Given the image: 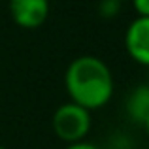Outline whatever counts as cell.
I'll list each match as a JSON object with an SVG mask.
<instances>
[{
  "mask_svg": "<svg viewBox=\"0 0 149 149\" xmlns=\"http://www.w3.org/2000/svg\"><path fill=\"white\" fill-rule=\"evenodd\" d=\"M64 89L70 102L95 111L109 104L115 93V81L109 66L95 55H81L64 72Z\"/></svg>",
  "mask_w": 149,
  "mask_h": 149,
  "instance_id": "6da1fadb",
  "label": "cell"
},
{
  "mask_svg": "<svg viewBox=\"0 0 149 149\" xmlns=\"http://www.w3.org/2000/svg\"><path fill=\"white\" fill-rule=\"evenodd\" d=\"M51 127H53L55 136L64 143L81 142L91 132L93 117L91 111L81 108L79 104L66 102L55 109L53 117H51Z\"/></svg>",
  "mask_w": 149,
  "mask_h": 149,
  "instance_id": "7a4b0ae2",
  "label": "cell"
},
{
  "mask_svg": "<svg viewBox=\"0 0 149 149\" xmlns=\"http://www.w3.org/2000/svg\"><path fill=\"white\" fill-rule=\"evenodd\" d=\"M10 13L21 29H38L47 21L49 0H10Z\"/></svg>",
  "mask_w": 149,
  "mask_h": 149,
  "instance_id": "3957f363",
  "label": "cell"
},
{
  "mask_svg": "<svg viewBox=\"0 0 149 149\" xmlns=\"http://www.w3.org/2000/svg\"><path fill=\"white\" fill-rule=\"evenodd\" d=\"M125 49L142 66H149V17H136L125 30Z\"/></svg>",
  "mask_w": 149,
  "mask_h": 149,
  "instance_id": "277c9868",
  "label": "cell"
},
{
  "mask_svg": "<svg viewBox=\"0 0 149 149\" xmlns=\"http://www.w3.org/2000/svg\"><path fill=\"white\" fill-rule=\"evenodd\" d=\"M125 113L136 125H143L149 115V85L142 83L134 87L125 98Z\"/></svg>",
  "mask_w": 149,
  "mask_h": 149,
  "instance_id": "5b68a950",
  "label": "cell"
},
{
  "mask_svg": "<svg viewBox=\"0 0 149 149\" xmlns=\"http://www.w3.org/2000/svg\"><path fill=\"white\" fill-rule=\"evenodd\" d=\"M119 8H121V4L115 2V0H102L98 4V13L106 19H111L119 13Z\"/></svg>",
  "mask_w": 149,
  "mask_h": 149,
  "instance_id": "8992f818",
  "label": "cell"
},
{
  "mask_svg": "<svg viewBox=\"0 0 149 149\" xmlns=\"http://www.w3.org/2000/svg\"><path fill=\"white\" fill-rule=\"evenodd\" d=\"M140 17H149V0H130Z\"/></svg>",
  "mask_w": 149,
  "mask_h": 149,
  "instance_id": "52a82bcc",
  "label": "cell"
},
{
  "mask_svg": "<svg viewBox=\"0 0 149 149\" xmlns=\"http://www.w3.org/2000/svg\"><path fill=\"white\" fill-rule=\"evenodd\" d=\"M66 149H102V147H98L96 143H93V142H87V140H81V142L68 143Z\"/></svg>",
  "mask_w": 149,
  "mask_h": 149,
  "instance_id": "ba28073f",
  "label": "cell"
},
{
  "mask_svg": "<svg viewBox=\"0 0 149 149\" xmlns=\"http://www.w3.org/2000/svg\"><path fill=\"white\" fill-rule=\"evenodd\" d=\"M143 128H146V132H147V136H149V115H147V119L143 121V125H142Z\"/></svg>",
  "mask_w": 149,
  "mask_h": 149,
  "instance_id": "9c48e42d",
  "label": "cell"
},
{
  "mask_svg": "<svg viewBox=\"0 0 149 149\" xmlns=\"http://www.w3.org/2000/svg\"><path fill=\"white\" fill-rule=\"evenodd\" d=\"M115 2H119V4H123V2H128V0H115Z\"/></svg>",
  "mask_w": 149,
  "mask_h": 149,
  "instance_id": "30bf717a",
  "label": "cell"
},
{
  "mask_svg": "<svg viewBox=\"0 0 149 149\" xmlns=\"http://www.w3.org/2000/svg\"><path fill=\"white\" fill-rule=\"evenodd\" d=\"M0 149H8V147H4V146H0Z\"/></svg>",
  "mask_w": 149,
  "mask_h": 149,
  "instance_id": "8fae6325",
  "label": "cell"
}]
</instances>
